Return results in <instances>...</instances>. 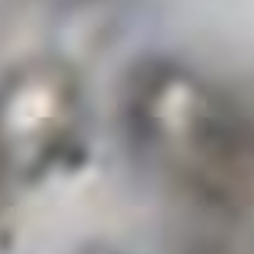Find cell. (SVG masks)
<instances>
[{
	"instance_id": "cell-1",
	"label": "cell",
	"mask_w": 254,
	"mask_h": 254,
	"mask_svg": "<svg viewBox=\"0 0 254 254\" xmlns=\"http://www.w3.org/2000/svg\"><path fill=\"white\" fill-rule=\"evenodd\" d=\"M131 118L151 154L198 193L235 198L254 179V109L243 98L157 67L137 84Z\"/></svg>"
}]
</instances>
